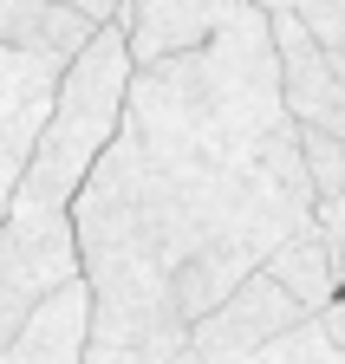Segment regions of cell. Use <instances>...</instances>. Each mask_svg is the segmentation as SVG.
<instances>
[{
  "mask_svg": "<svg viewBox=\"0 0 345 364\" xmlns=\"http://www.w3.org/2000/svg\"><path fill=\"white\" fill-rule=\"evenodd\" d=\"M261 14H293L319 46H339L345 53V0H254Z\"/></svg>",
  "mask_w": 345,
  "mask_h": 364,
  "instance_id": "cell-12",
  "label": "cell"
},
{
  "mask_svg": "<svg viewBox=\"0 0 345 364\" xmlns=\"http://www.w3.org/2000/svg\"><path fill=\"white\" fill-rule=\"evenodd\" d=\"M92 26L105 20H85L65 0H0V39L7 46H33V53H53V59H72Z\"/></svg>",
  "mask_w": 345,
  "mask_h": 364,
  "instance_id": "cell-10",
  "label": "cell"
},
{
  "mask_svg": "<svg viewBox=\"0 0 345 364\" xmlns=\"http://www.w3.org/2000/svg\"><path fill=\"white\" fill-rule=\"evenodd\" d=\"M85 338H92V287L72 273L20 312L0 364H85Z\"/></svg>",
  "mask_w": 345,
  "mask_h": 364,
  "instance_id": "cell-6",
  "label": "cell"
},
{
  "mask_svg": "<svg viewBox=\"0 0 345 364\" xmlns=\"http://www.w3.org/2000/svg\"><path fill=\"white\" fill-rule=\"evenodd\" d=\"M241 7L254 0H117V26H124V46H131V65H150V59H169L183 46H202L215 26H228Z\"/></svg>",
  "mask_w": 345,
  "mask_h": 364,
  "instance_id": "cell-7",
  "label": "cell"
},
{
  "mask_svg": "<svg viewBox=\"0 0 345 364\" xmlns=\"http://www.w3.org/2000/svg\"><path fill=\"white\" fill-rule=\"evenodd\" d=\"M117 130L144 156H169V163H261L280 144H293L299 124L280 105L267 14L241 7L202 46L131 65Z\"/></svg>",
  "mask_w": 345,
  "mask_h": 364,
  "instance_id": "cell-1",
  "label": "cell"
},
{
  "mask_svg": "<svg viewBox=\"0 0 345 364\" xmlns=\"http://www.w3.org/2000/svg\"><path fill=\"white\" fill-rule=\"evenodd\" d=\"M85 364H202L189 345V318L176 312H105L92 306Z\"/></svg>",
  "mask_w": 345,
  "mask_h": 364,
  "instance_id": "cell-8",
  "label": "cell"
},
{
  "mask_svg": "<svg viewBox=\"0 0 345 364\" xmlns=\"http://www.w3.org/2000/svg\"><path fill=\"white\" fill-rule=\"evenodd\" d=\"M124 85H131V46H124L117 20H105L65 59L59 91H53V111H46V130H39V144L26 156V176H20L14 202H46V208L72 202V189L85 182L92 156L111 144V130H117Z\"/></svg>",
  "mask_w": 345,
  "mask_h": 364,
  "instance_id": "cell-2",
  "label": "cell"
},
{
  "mask_svg": "<svg viewBox=\"0 0 345 364\" xmlns=\"http://www.w3.org/2000/svg\"><path fill=\"white\" fill-rule=\"evenodd\" d=\"M65 7H78L85 20H111V14H117V0H65Z\"/></svg>",
  "mask_w": 345,
  "mask_h": 364,
  "instance_id": "cell-13",
  "label": "cell"
},
{
  "mask_svg": "<svg viewBox=\"0 0 345 364\" xmlns=\"http://www.w3.org/2000/svg\"><path fill=\"white\" fill-rule=\"evenodd\" d=\"M235 364H345V293L319 312H307L299 326H287L280 338H267L261 351H248Z\"/></svg>",
  "mask_w": 345,
  "mask_h": 364,
  "instance_id": "cell-11",
  "label": "cell"
},
{
  "mask_svg": "<svg viewBox=\"0 0 345 364\" xmlns=\"http://www.w3.org/2000/svg\"><path fill=\"white\" fill-rule=\"evenodd\" d=\"M267 33H274V65H280L287 117L299 130L345 136V72H339V53L319 46L293 14H267Z\"/></svg>",
  "mask_w": 345,
  "mask_h": 364,
  "instance_id": "cell-5",
  "label": "cell"
},
{
  "mask_svg": "<svg viewBox=\"0 0 345 364\" xmlns=\"http://www.w3.org/2000/svg\"><path fill=\"white\" fill-rule=\"evenodd\" d=\"M299 318H307V306H299L267 267H254L248 280H235V287L189 326V345H196L202 364H235V358H248V351H261L267 338H280L287 326H299Z\"/></svg>",
  "mask_w": 345,
  "mask_h": 364,
  "instance_id": "cell-3",
  "label": "cell"
},
{
  "mask_svg": "<svg viewBox=\"0 0 345 364\" xmlns=\"http://www.w3.org/2000/svg\"><path fill=\"white\" fill-rule=\"evenodd\" d=\"M261 267H267L307 312H319V306L339 299V247H332V235H326L319 221H299L293 235H280Z\"/></svg>",
  "mask_w": 345,
  "mask_h": 364,
  "instance_id": "cell-9",
  "label": "cell"
},
{
  "mask_svg": "<svg viewBox=\"0 0 345 364\" xmlns=\"http://www.w3.org/2000/svg\"><path fill=\"white\" fill-rule=\"evenodd\" d=\"M339 293H345V260H339Z\"/></svg>",
  "mask_w": 345,
  "mask_h": 364,
  "instance_id": "cell-15",
  "label": "cell"
},
{
  "mask_svg": "<svg viewBox=\"0 0 345 364\" xmlns=\"http://www.w3.org/2000/svg\"><path fill=\"white\" fill-rule=\"evenodd\" d=\"M14 326H20V312H14L7 299H0V345H7V338H14Z\"/></svg>",
  "mask_w": 345,
  "mask_h": 364,
  "instance_id": "cell-14",
  "label": "cell"
},
{
  "mask_svg": "<svg viewBox=\"0 0 345 364\" xmlns=\"http://www.w3.org/2000/svg\"><path fill=\"white\" fill-rule=\"evenodd\" d=\"M59 72H65V59L0 39V215H7L20 176H26V156L39 144V130H46Z\"/></svg>",
  "mask_w": 345,
  "mask_h": 364,
  "instance_id": "cell-4",
  "label": "cell"
}]
</instances>
